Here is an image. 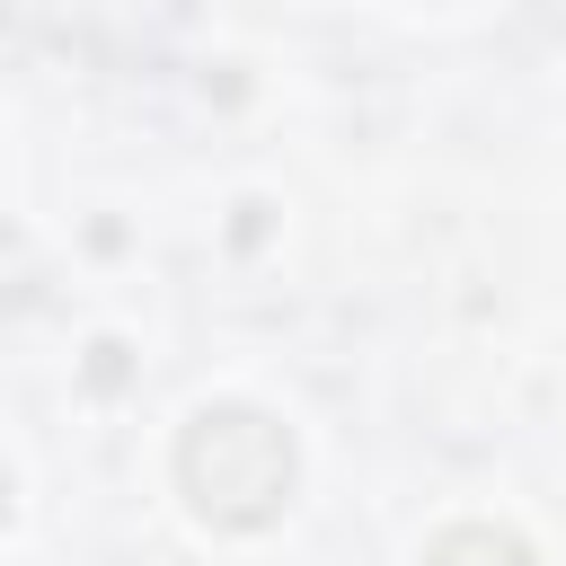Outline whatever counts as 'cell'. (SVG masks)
I'll use <instances>...</instances> for the list:
<instances>
[{
  "instance_id": "2",
  "label": "cell",
  "mask_w": 566,
  "mask_h": 566,
  "mask_svg": "<svg viewBox=\"0 0 566 566\" xmlns=\"http://www.w3.org/2000/svg\"><path fill=\"white\" fill-rule=\"evenodd\" d=\"M424 566H531V548L513 531H495V522H460V531H442L424 548Z\"/></svg>"
},
{
  "instance_id": "3",
  "label": "cell",
  "mask_w": 566,
  "mask_h": 566,
  "mask_svg": "<svg viewBox=\"0 0 566 566\" xmlns=\"http://www.w3.org/2000/svg\"><path fill=\"white\" fill-rule=\"evenodd\" d=\"M0 522H9V478H0Z\"/></svg>"
},
{
  "instance_id": "1",
  "label": "cell",
  "mask_w": 566,
  "mask_h": 566,
  "mask_svg": "<svg viewBox=\"0 0 566 566\" xmlns=\"http://www.w3.org/2000/svg\"><path fill=\"white\" fill-rule=\"evenodd\" d=\"M177 486L195 495L203 522L256 531L292 495V433L265 407H203L186 424V442H177Z\"/></svg>"
}]
</instances>
